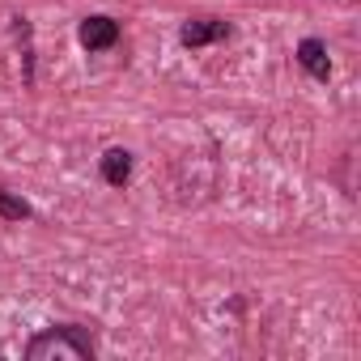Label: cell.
<instances>
[{
  "label": "cell",
  "instance_id": "cell-3",
  "mask_svg": "<svg viewBox=\"0 0 361 361\" xmlns=\"http://www.w3.org/2000/svg\"><path fill=\"white\" fill-rule=\"evenodd\" d=\"M230 39V26L217 22V18H188L178 26V43L183 47H209V43H221Z\"/></svg>",
  "mask_w": 361,
  "mask_h": 361
},
{
  "label": "cell",
  "instance_id": "cell-2",
  "mask_svg": "<svg viewBox=\"0 0 361 361\" xmlns=\"http://www.w3.org/2000/svg\"><path fill=\"white\" fill-rule=\"evenodd\" d=\"M77 43H81L85 51H111V47L119 43V22L94 13V18H85V22L77 26Z\"/></svg>",
  "mask_w": 361,
  "mask_h": 361
},
{
  "label": "cell",
  "instance_id": "cell-5",
  "mask_svg": "<svg viewBox=\"0 0 361 361\" xmlns=\"http://www.w3.org/2000/svg\"><path fill=\"white\" fill-rule=\"evenodd\" d=\"M98 170H102V183L128 188V178H132V153L128 149H106L102 161H98Z\"/></svg>",
  "mask_w": 361,
  "mask_h": 361
},
{
  "label": "cell",
  "instance_id": "cell-6",
  "mask_svg": "<svg viewBox=\"0 0 361 361\" xmlns=\"http://www.w3.org/2000/svg\"><path fill=\"white\" fill-rule=\"evenodd\" d=\"M0 217H5V221H26L30 217V204L22 196H13V192L0 188Z\"/></svg>",
  "mask_w": 361,
  "mask_h": 361
},
{
  "label": "cell",
  "instance_id": "cell-1",
  "mask_svg": "<svg viewBox=\"0 0 361 361\" xmlns=\"http://www.w3.org/2000/svg\"><path fill=\"white\" fill-rule=\"evenodd\" d=\"M30 361H90L94 357V336L81 323H64V327H47L26 344Z\"/></svg>",
  "mask_w": 361,
  "mask_h": 361
},
{
  "label": "cell",
  "instance_id": "cell-4",
  "mask_svg": "<svg viewBox=\"0 0 361 361\" xmlns=\"http://www.w3.org/2000/svg\"><path fill=\"white\" fill-rule=\"evenodd\" d=\"M298 64H302L314 81H327V77H331V60H327L323 39H302V43H298Z\"/></svg>",
  "mask_w": 361,
  "mask_h": 361
}]
</instances>
